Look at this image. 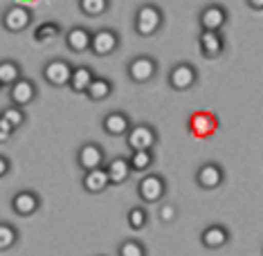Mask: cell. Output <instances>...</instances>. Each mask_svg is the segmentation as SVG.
Here are the masks:
<instances>
[{
  "instance_id": "cell-31",
  "label": "cell",
  "mask_w": 263,
  "mask_h": 256,
  "mask_svg": "<svg viewBox=\"0 0 263 256\" xmlns=\"http://www.w3.org/2000/svg\"><path fill=\"white\" fill-rule=\"evenodd\" d=\"M176 216H178V209L173 205H162L160 207V220H162V223H173Z\"/></svg>"
},
{
  "instance_id": "cell-19",
  "label": "cell",
  "mask_w": 263,
  "mask_h": 256,
  "mask_svg": "<svg viewBox=\"0 0 263 256\" xmlns=\"http://www.w3.org/2000/svg\"><path fill=\"white\" fill-rule=\"evenodd\" d=\"M200 243L207 249H220L230 243V229L225 225H209L200 234Z\"/></svg>"
},
{
  "instance_id": "cell-7",
  "label": "cell",
  "mask_w": 263,
  "mask_h": 256,
  "mask_svg": "<svg viewBox=\"0 0 263 256\" xmlns=\"http://www.w3.org/2000/svg\"><path fill=\"white\" fill-rule=\"evenodd\" d=\"M117 47H119V34L115 32V29L104 27V29L92 32L90 47H88V50H90L95 56H110Z\"/></svg>"
},
{
  "instance_id": "cell-14",
  "label": "cell",
  "mask_w": 263,
  "mask_h": 256,
  "mask_svg": "<svg viewBox=\"0 0 263 256\" xmlns=\"http://www.w3.org/2000/svg\"><path fill=\"white\" fill-rule=\"evenodd\" d=\"M216 128H218V119L214 112L198 110L189 117V130L196 137H209V135L216 133Z\"/></svg>"
},
{
  "instance_id": "cell-25",
  "label": "cell",
  "mask_w": 263,
  "mask_h": 256,
  "mask_svg": "<svg viewBox=\"0 0 263 256\" xmlns=\"http://www.w3.org/2000/svg\"><path fill=\"white\" fill-rule=\"evenodd\" d=\"M59 36H61V27H59V23H54V21H47L34 29V41H36V43H43V45L59 38Z\"/></svg>"
},
{
  "instance_id": "cell-13",
  "label": "cell",
  "mask_w": 263,
  "mask_h": 256,
  "mask_svg": "<svg viewBox=\"0 0 263 256\" xmlns=\"http://www.w3.org/2000/svg\"><path fill=\"white\" fill-rule=\"evenodd\" d=\"M11 209H14V213H18V216H23V218L34 216V213L41 209L39 193L32 191V189H23V191L14 193V198H11Z\"/></svg>"
},
{
  "instance_id": "cell-23",
  "label": "cell",
  "mask_w": 263,
  "mask_h": 256,
  "mask_svg": "<svg viewBox=\"0 0 263 256\" xmlns=\"http://www.w3.org/2000/svg\"><path fill=\"white\" fill-rule=\"evenodd\" d=\"M155 162V153L153 148H137V151H130V157H128V164H130V171L135 173H144L148 171Z\"/></svg>"
},
{
  "instance_id": "cell-17",
  "label": "cell",
  "mask_w": 263,
  "mask_h": 256,
  "mask_svg": "<svg viewBox=\"0 0 263 256\" xmlns=\"http://www.w3.org/2000/svg\"><path fill=\"white\" fill-rule=\"evenodd\" d=\"M104 169H106V175H108L110 184H115V187H119V184H124L130 178V164H128V157H112L108 160V162H104Z\"/></svg>"
},
{
  "instance_id": "cell-4",
  "label": "cell",
  "mask_w": 263,
  "mask_h": 256,
  "mask_svg": "<svg viewBox=\"0 0 263 256\" xmlns=\"http://www.w3.org/2000/svg\"><path fill=\"white\" fill-rule=\"evenodd\" d=\"M126 144L130 151L137 148H153L158 144V130L151 124H130V128L126 130Z\"/></svg>"
},
{
  "instance_id": "cell-35",
  "label": "cell",
  "mask_w": 263,
  "mask_h": 256,
  "mask_svg": "<svg viewBox=\"0 0 263 256\" xmlns=\"http://www.w3.org/2000/svg\"><path fill=\"white\" fill-rule=\"evenodd\" d=\"M0 90H3V86H0Z\"/></svg>"
},
{
  "instance_id": "cell-10",
  "label": "cell",
  "mask_w": 263,
  "mask_h": 256,
  "mask_svg": "<svg viewBox=\"0 0 263 256\" xmlns=\"http://www.w3.org/2000/svg\"><path fill=\"white\" fill-rule=\"evenodd\" d=\"M227 9L223 5H207L198 16V25L202 32H220L227 25Z\"/></svg>"
},
{
  "instance_id": "cell-2",
  "label": "cell",
  "mask_w": 263,
  "mask_h": 256,
  "mask_svg": "<svg viewBox=\"0 0 263 256\" xmlns=\"http://www.w3.org/2000/svg\"><path fill=\"white\" fill-rule=\"evenodd\" d=\"M166 81H169V86L176 92H187L198 83V70H196V65H191V63H176L169 70Z\"/></svg>"
},
{
  "instance_id": "cell-12",
  "label": "cell",
  "mask_w": 263,
  "mask_h": 256,
  "mask_svg": "<svg viewBox=\"0 0 263 256\" xmlns=\"http://www.w3.org/2000/svg\"><path fill=\"white\" fill-rule=\"evenodd\" d=\"M106 162V153L104 148L95 142H86V144L79 146L77 151V164L81 166V171H90V169H97V166H104Z\"/></svg>"
},
{
  "instance_id": "cell-15",
  "label": "cell",
  "mask_w": 263,
  "mask_h": 256,
  "mask_svg": "<svg viewBox=\"0 0 263 256\" xmlns=\"http://www.w3.org/2000/svg\"><path fill=\"white\" fill-rule=\"evenodd\" d=\"M198 47L205 58H218L225 52V38L220 32H202L198 34Z\"/></svg>"
},
{
  "instance_id": "cell-18",
  "label": "cell",
  "mask_w": 263,
  "mask_h": 256,
  "mask_svg": "<svg viewBox=\"0 0 263 256\" xmlns=\"http://www.w3.org/2000/svg\"><path fill=\"white\" fill-rule=\"evenodd\" d=\"M81 184L88 193H101L110 187V180L106 175V169L104 166H97V169H90V171H83V178H81Z\"/></svg>"
},
{
  "instance_id": "cell-24",
  "label": "cell",
  "mask_w": 263,
  "mask_h": 256,
  "mask_svg": "<svg viewBox=\"0 0 263 256\" xmlns=\"http://www.w3.org/2000/svg\"><path fill=\"white\" fill-rule=\"evenodd\" d=\"M21 76H23V70L16 61H11V58L0 61V86L3 88H9L11 83L16 79H21Z\"/></svg>"
},
{
  "instance_id": "cell-34",
  "label": "cell",
  "mask_w": 263,
  "mask_h": 256,
  "mask_svg": "<svg viewBox=\"0 0 263 256\" xmlns=\"http://www.w3.org/2000/svg\"><path fill=\"white\" fill-rule=\"evenodd\" d=\"M248 5L252 7L254 11H261L263 9V0H248Z\"/></svg>"
},
{
  "instance_id": "cell-5",
  "label": "cell",
  "mask_w": 263,
  "mask_h": 256,
  "mask_svg": "<svg viewBox=\"0 0 263 256\" xmlns=\"http://www.w3.org/2000/svg\"><path fill=\"white\" fill-rule=\"evenodd\" d=\"M126 72H128V79L133 83H148L155 74H158V61H155L153 56L140 54V56H135L128 61Z\"/></svg>"
},
{
  "instance_id": "cell-21",
  "label": "cell",
  "mask_w": 263,
  "mask_h": 256,
  "mask_svg": "<svg viewBox=\"0 0 263 256\" xmlns=\"http://www.w3.org/2000/svg\"><path fill=\"white\" fill-rule=\"evenodd\" d=\"M95 79V72L92 68H88V65H79V68H72V72H70V90L72 92H86V88L90 86V81Z\"/></svg>"
},
{
  "instance_id": "cell-29",
  "label": "cell",
  "mask_w": 263,
  "mask_h": 256,
  "mask_svg": "<svg viewBox=\"0 0 263 256\" xmlns=\"http://www.w3.org/2000/svg\"><path fill=\"white\" fill-rule=\"evenodd\" d=\"M126 223L130 229H144L148 223V211L144 207H133V209H128V213H126Z\"/></svg>"
},
{
  "instance_id": "cell-1",
  "label": "cell",
  "mask_w": 263,
  "mask_h": 256,
  "mask_svg": "<svg viewBox=\"0 0 263 256\" xmlns=\"http://www.w3.org/2000/svg\"><path fill=\"white\" fill-rule=\"evenodd\" d=\"M135 32H137V36H155V34L162 29L164 25V14H162V9L158 7V5H153V3H146V5H142L140 9L135 11Z\"/></svg>"
},
{
  "instance_id": "cell-26",
  "label": "cell",
  "mask_w": 263,
  "mask_h": 256,
  "mask_svg": "<svg viewBox=\"0 0 263 256\" xmlns=\"http://www.w3.org/2000/svg\"><path fill=\"white\" fill-rule=\"evenodd\" d=\"M0 117H3L5 122H7L9 126L14 128V130H18V128L23 126V124L27 122L25 108H21V106H14V104H11V106H7V108H5L3 112H0Z\"/></svg>"
},
{
  "instance_id": "cell-3",
  "label": "cell",
  "mask_w": 263,
  "mask_h": 256,
  "mask_svg": "<svg viewBox=\"0 0 263 256\" xmlns=\"http://www.w3.org/2000/svg\"><path fill=\"white\" fill-rule=\"evenodd\" d=\"M164 193H166V180L160 173H148L137 184V195H140V200L146 202V205L160 202L164 198Z\"/></svg>"
},
{
  "instance_id": "cell-27",
  "label": "cell",
  "mask_w": 263,
  "mask_h": 256,
  "mask_svg": "<svg viewBox=\"0 0 263 256\" xmlns=\"http://www.w3.org/2000/svg\"><path fill=\"white\" fill-rule=\"evenodd\" d=\"M110 7V0H79V9L90 18H97V16L106 14Z\"/></svg>"
},
{
  "instance_id": "cell-9",
  "label": "cell",
  "mask_w": 263,
  "mask_h": 256,
  "mask_svg": "<svg viewBox=\"0 0 263 256\" xmlns=\"http://www.w3.org/2000/svg\"><path fill=\"white\" fill-rule=\"evenodd\" d=\"M223 180H225V171H223V166L216 162H205L196 171V184H198L200 189H205V191L218 189L220 184H223Z\"/></svg>"
},
{
  "instance_id": "cell-6",
  "label": "cell",
  "mask_w": 263,
  "mask_h": 256,
  "mask_svg": "<svg viewBox=\"0 0 263 256\" xmlns=\"http://www.w3.org/2000/svg\"><path fill=\"white\" fill-rule=\"evenodd\" d=\"M3 27L7 29L9 34H21L25 32L32 23V11H29L25 5H11L3 11Z\"/></svg>"
},
{
  "instance_id": "cell-8",
  "label": "cell",
  "mask_w": 263,
  "mask_h": 256,
  "mask_svg": "<svg viewBox=\"0 0 263 256\" xmlns=\"http://www.w3.org/2000/svg\"><path fill=\"white\" fill-rule=\"evenodd\" d=\"M36 94H39L36 83L32 79H27V76H21V79H16L9 86V101L14 106H21V108L32 104V101L36 99Z\"/></svg>"
},
{
  "instance_id": "cell-22",
  "label": "cell",
  "mask_w": 263,
  "mask_h": 256,
  "mask_svg": "<svg viewBox=\"0 0 263 256\" xmlns=\"http://www.w3.org/2000/svg\"><path fill=\"white\" fill-rule=\"evenodd\" d=\"M86 94L90 101H106L112 94V83L106 79V76H97L95 74V79L90 81V86L86 88Z\"/></svg>"
},
{
  "instance_id": "cell-28",
  "label": "cell",
  "mask_w": 263,
  "mask_h": 256,
  "mask_svg": "<svg viewBox=\"0 0 263 256\" xmlns=\"http://www.w3.org/2000/svg\"><path fill=\"white\" fill-rule=\"evenodd\" d=\"M18 243V229L9 223H0V252H7Z\"/></svg>"
},
{
  "instance_id": "cell-32",
  "label": "cell",
  "mask_w": 263,
  "mask_h": 256,
  "mask_svg": "<svg viewBox=\"0 0 263 256\" xmlns=\"http://www.w3.org/2000/svg\"><path fill=\"white\" fill-rule=\"evenodd\" d=\"M14 133H16V130L11 128V126H9L7 122H5L3 117H0V144H5V142H9V137H11V135H14Z\"/></svg>"
},
{
  "instance_id": "cell-11",
  "label": "cell",
  "mask_w": 263,
  "mask_h": 256,
  "mask_svg": "<svg viewBox=\"0 0 263 256\" xmlns=\"http://www.w3.org/2000/svg\"><path fill=\"white\" fill-rule=\"evenodd\" d=\"M70 72H72V65L65 61V58H52L43 68V79L54 88H63L70 81Z\"/></svg>"
},
{
  "instance_id": "cell-33",
  "label": "cell",
  "mask_w": 263,
  "mask_h": 256,
  "mask_svg": "<svg viewBox=\"0 0 263 256\" xmlns=\"http://www.w3.org/2000/svg\"><path fill=\"white\" fill-rule=\"evenodd\" d=\"M11 171V162L5 155H0V178H5Z\"/></svg>"
},
{
  "instance_id": "cell-16",
  "label": "cell",
  "mask_w": 263,
  "mask_h": 256,
  "mask_svg": "<svg viewBox=\"0 0 263 256\" xmlns=\"http://www.w3.org/2000/svg\"><path fill=\"white\" fill-rule=\"evenodd\" d=\"M101 128H104V133L110 135V137H124L126 130L130 128V119H128L126 112L112 110L101 119Z\"/></svg>"
},
{
  "instance_id": "cell-20",
  "label": "cell",
  "mask_w": 263,
  "mask_h": 256,
  "mask_svg": "<svg viewBox=\"0 0 263 256\" xmlns=\"http://www.w3.org/2000/svg\"><path fill=\"white\" fill-rule=\"evenodd\" d=\"M90 36H92L90 29L74 25L65 32V45H68V50L77 52V54H79V52H88V47H90Z\"/></svg>"
},
{
  "instance_id": "cell-30",
  "label": "cell",
  "mask_w": 263,
  "mask_h": 256,
  "mask_svg": "<svg viewBox=\"0 0 263 256\" xmlns=\"http://www.w3.org/2000/svg\"><path fill=\"white\" fill-rule=\"evenodd\" d=\"M117 254L119 256H146V247L142 245L140 241H124L122 245H119V249H117Z\"/></svg>"
}]
</instances>
